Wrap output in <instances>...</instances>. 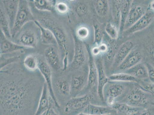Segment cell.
Masks as SVG:
<instances>
[{
	"label": "cell",
	"mask_w": 154,
	"mask_h": 115,
	"mask_svg": "<svg viewBox=\"0 0 154 115\" xmlns=\"http://www.w3.org/2000/svg\"><path fill=\"white\" fill-rule=\"evenodd\" d=\"M69 5L66 2L59 1L56 2L55 5V10L57 13L61 15H65L69 12Z\"/></svg>",
	"instance_id": "cell-37"
},
{
	"label": "cell",
	"mask_w": 154,
	"mask_h": 115,
	"mask_svg": "<svg viewBox=\"0 0 154 115\" xmlns=\"http://www.w3.org/2000/svg\"><path fill=\"white\" fill-rule=\"evenodd\" d=\"M46 62L51 69L55 71H63V63L61 54L57 46H49L44 51Z\"/></svg>",
	"instance_id": "cell-11"
},
{
	"label": "cell",
	"mask_w": 154,
	"mask_h": 115,
	"mask_svg": "<svg viewBox=\"0 0 154 115\" xmlns=\"http://www.w3.org/2000/svg\"><path fill=\"white\" fill-rule=\"evenodd\" d=\"M112 108L122 115H152L153 113L152 108L134 107L122 102H117Z\"/></svg>",
	"instance_id": "cell-12"
},
{
	"label": "cell",
	"mask_w": 154,
	"mask_h": 115,
	"mask_svg": "<svg viewBox=\"0 0 154 115\" xmlns=\"http://www.w3.org/2000/svg\"><path fill=\"white\" fill-rule=\"evenodd\" d=\"M126 82L109 81L103 90L104 101L108 106L112 107L117 100L127 92Z\"/></svg>",
	"instance_id": "cell-4"
},
{
	"label": "cell",
	"mask_w": 154,
	"mask_h": 115,
	"mask_svg": "<svg viewBox=\"0 0 154 115\" xmlns=\"http://www.w3.org/2000/svg\"><path fill=\"white\" fill-rule=\"evenodd\" d=\"M49 110V109H48ZM48 110L47 111V113H45L44 115H48Z\"/></svg>",
	"instance_id": "cell-46"
},
{
	"label": "cell",
	"mask_w": 154,
	"mask_h": 115,
	"mask_svg": "<svg viewBox=\"0 0 154 115\" xmlns=\"http://www.w3.org/2000/svg\"><path fill=\"white\" fill-rule=\"evenodd\" d=\"M74 54L69 67L71 70H76L83 66L86 61V47L83 42L74 36Z\"/></svg>",
	"instance_id": "cell-8"
},
{
	"label": "cell",
	"mask_w": 154,
	"mask_h": 115,
	"mask_svg": "<svg viewBox=\"0 0 154 115\" xmlns=\"http://www.w3.org/2000/svg\"><path fill=\"white\" fill-rule=\"evenodd\" d=\"M91 53L93 56L99 55L101 54L98 46H95L91 50Z\"/></svg>",
	"instance_id": "cell-42"
},
{
	"label": "cell",
	"mask_w": 154,
	"mask_h": 115,
	"mask_svg": "<svg viewBox=\"0 0 154 115\" xmlns=\"http://www.w3.org/2000/svg\"><path fill=\"white\" fill-rule=\"evenodd\" d=\"M93 28L94 30V44L95 46H99L102 43L103 38V33L100 26L97 23L94 24Z\"/></svg>",
	"instance_id": "cell-36"
},
{
	"label": "cell",
	"mask_w": 154,
	"mask_h": 115,
	"mask_svg": "<svg viewBox=\"0 0 154 115\" xmlns=\"http://www.w3.org/2000/svg\"><path fill=\"white\" fill-rule=\"evenodd\" d=\"M88 75L82 71H77L71 76V96H79L85 88L88 86Z\"/></svg>",
	"instance_id": "cell-10"
},
{
	"label": "cell",
	"mask_w": 154,
	"mask_h": 115,
	"mask_svg": "<svg viewBox=\"0 0 154 115\" xmlns=\"http://www.w3.org/2000/svg\"><path fill=\"white\" fill-rule=\"evenodd\" d=\"M45 114H44V115H45Z\"/></svg>",
	"instance_id": "cell-48"
},
{
	"label": "cell",
	"mask_w": 154,
	"mask_h": 115,
	"mask_svg": "<svg viewBox=\"0 0 154 115\" xmlns=\"http://www.w3.org/2000/svg\"><path fill=\"white\" fill-rule=\"evenodd\" d=\"M151 96L140 87H135L129 91L123 99L119 102H124L134 107L148 108Z\"/></svg>",
	"instance_id": "cell-6"
},
{
	"label": "cell",
	"mask_w": 154,
	"mask_h": 115,
	"mask_svg": "<svg viewBox=\"0 0 154 115\" xmlns=\"http://www.w3.org/2000/svg\"><path fill=\"white\" fill-rule=\"evenodd\" d=\"M90 35V30L86 26H79L77 29L75 36L80 40L83 42L89 37Z\"/></svg>",
	"instance_id": "cell-35"
},
{
	"label": "cell",
	"mask_w": 154,
	"mask_h": 115,
	"mask_svg": "<svg viewBox=\"0 0 154 115\" xmlns=\"http://www.w3.org/2000/svg\"><path fill=\"white\" fill-rule=\"evenodd\" d=\"M45 82L20 71L1 70V115H35Z\"/></svg>",
	"instance_id": "cell-1"
},
{
	"label": "cell",
	"mask_w": 154,
	"mask_h": 115,
	"mask_svg": "<svg viewBox=\"0 0 154 115\" xmlns=\"http://www.w3.org/2000/svg\"><path fill=\"white\" fill-rule=\"evenodd\" d=\"M35 25L34 21L25 25L13 38L15 40L14 42L26 48L35 47L40 38V31L38 26Z\"/></svg>",
	"instance_id": "cell-3"
},
{
	"label": "cell",
	"mask_w": 154,
	"mask_h": 115,
	"mask_svg": "<svg viewBox=\"0 0 154 115\" xmlns=\"http://www.w3.org/2000/svg\"><path fill=\"white\" fill-rule=\"evenodd\" d=\"M145 64L147 69L148 78L151 82L154 83V67L147 63Z\"/></svg>",
	"instance_id": "cell-40"
},
{
	"label": "cell",
	"mask_w": 154,
	"mask_h": 115,
	"mask_svg": "<svg viewBox=\"0 0 154 115\" xmlns=\"http://www.w3.org/2000/svg\"><path fill=\"white\" fill-rule=\"evenodd\" d=\"M0 53L1 55L10 54L23 51L26 48L8 39L1 30L0 36Z\"/></svg>",
	"instance_id": "cell-16"
},
{
	"label": "cell",
	"mask_w": 154,
	"mask_h": 115,
	"mask_svg": "<svg viewBox=\"0 0 154 115\" xmlns=\"http://www.w3.org/2000/svg\"><path fill=\"white\" fill-rule=\"evenodd\" d=\"M2 1V2H1V5L3 7L5 14L9 20L11 32L17 14L20 1L5 0Z\"/></svg>",
	"instance_id": "cell-17"
},
{
	"label": "cell",
	"mask_w": 154,
	"mask_h": 115,
	"mask_svg": "<svg viewBox=\"0 0 154 115\" xmlns=\"http://www.w3.org/2000/svg\"><path fill=\"white\" fill-rule=\"evenodd\" d=\"M0 11H1V12H0L1 30L3 33L7 38L11 40L12 36V35H11V29L9 22L6 14H5L3 7L1 5Z\"/></svg>",
	"instance_id": "cell-26"
},
{
	"label": "cell",
	"mask_w": 154,
	"mask_h": 115,
	"mask_svg": "<svg viewBox=\"0 0 154 115\" xmlns=\"http://www.w3.org/2000/svg\"><path fill=\"white\" fill-rule=\"evenodd\" d=\"M75 12L80 17H84L88 12V8L86 4L82 2H78L75 7Z\"/></svg>",
	"instance_id": "cell-38"
},
{
	"label": "cell",
	"mask_w": 154,
	"mask_h": 115,
	"mask_svg": "<svg viewBox=\"0 0 154 115\" xmlns=\"http://www.w3.org/2000/svg\"><path fill=\"white\" fill-rule=\"evenodd\" d=\"M50 96L47 84L45 82L35 115H44L51 107Z\"/></svg>",
	"instance_id": "cell-20"
},
{
	"label": "cell",
	"mask_w": 154,
	"mask_h": 115,
	"mask_svg": "<svg viewBox=\"0 0 154 115\" xmlns=\"http://www.w3.org/2000/svg\"><path fill=\"white\" fill-rule=\"evenodd\" d=\"M96 63L98 74L97 94L100 100L104 101L103 95V90L105 85L109 82V78L106 76L103 67V61L99 58L96 60Z\"/></svg>",
	"instance_id": "cell-18"
},
{
	"label": "cell",
	"mask_w": 154,
	"mask_h": 115,
	"mask_svg": "<svg viewBox=\"0 0 154 115\" xmlns=\"http://www.w3.org/2000/svg\"><path fill=\"white\" fill-rule=\"evenodd\" d=\"M119 30V29L115 24L112 22L108 23L105 27V31L106 33L112 39L114 40L118 38Z\"/></svg>",
	"instance_id": "cell-33"
},
{
	"label": "cell",
	"mask_w": 154,
	"mask_h": 115,
	"mask_svg": "<svg viewBox=\"0 0 154 115\" xmlns=\"http://www.w3.org/2000/svg\"><path fill=\"white\" fill-rule=\"evenodd\" d=\"M39 57L34 54L26 56L23 60L25 68L30 71H35L38 69Z\"/></svg>",
	"instance_id": "cell-30"
},
{
	"label": "cell",
	"mask_w": 154,
	"mask_h": 115,
	"mask_svg": "<svg viewBox=\"0 0 154 115\" xmlns=\"http://www.w3.org/2000/svg\"><path fill=\"white\" fill-rule=\"evenodd\" d=\"M140 87L150 95L154 96V83H145L140 84Z\"/></svg>",
	"instance_id": "cell-39"
},
{
	"label": "cell",
	"mask_w": 154,
	"mask_h": 115,
	"mask_svg": "<svg viewBox=\"0 0 154 115\" xmlns=\"http://www.w3.org/2000/svg\"><path fill=\"white\" fill-rule=\"evenodd\" d=\"M109 81L124 82H139L141 81L124 72L113 74L109 77Z\"/></svg>",
	"instance_id": "cell-29"
},
{
	"label": "cell",
	"mask_w": 154,
	"mask_h": 115,
	"mask_svg": "<svg viewBox=\"0 0 154 115\" xmlns=\"http://www.w3.org/2000/svg\"><path fill=\"white\" fill-rule=\"evenodd\" d=\"M71 76H61L58 77L53 83L54 88L61 96H71Z\"/></svg>",
	"instance_id": "cell-21"
},
{
	"label": "cell",
	"mask_w": 154,
	"mask_h": 115,
	"mask_svg": "<svg viewBox=\"0 0 154 115\" xmlns=\"http://www.w3.org/2000/svg\"><path fill=\"white\" fill-rule=\"evenodd\" d=\"M94 5L97 14L103 17L107 15L109 9L108 1L106 0H97L94 2Z\"/></svg>",
	"instance_id": "cell-31"
},
{
	"label": "cell",
	"mask_w": 154,
	"mask_h": 115,
	"mask_svg": "<svg viewBox=\"0 0 154 115\" xmlns=\"http://www.w3.org/2000/svg\"><path fill=\"white\" fill-rule=\"evenodd\" d=\"M98 46L101 54H105L108 51V46L106 43H102Z\"/></svg>",
	"instance_id": "cell-41"
},
{
	"label": "cell",
	"mask_w": 154,
	"mask_h": 115,
	"mask_svg": "<svg viewBox=\"0 0 154 115\" xmlns=\"http://www.w3.org/2000/svg\"><path fill=\"white\" fill-rule=\"evenodd\" d=\"M48 115H59L56 113L54 109L51 108V107H50L49 109Z\"/></svg>",
	"instance_id": "cell-43"
},
{
	"label": "cell",
	"mask_w": 154,
	"mask_h": 115,
	"mask_svg": "<svg viewBox=\"0 0 154 115\" xmlns=\"http://www.w3.org/2000/svg\"><path fill=\"white\" fill-rule=\"evenodd\" d=\"M20 55H17L7 57L5 55H1V70L9 64L16 62L20 59Z\"/></svg>",
	"instance_id": "cell-34"
},
{
	"label": "cell",
	"mask_w": 154,
	"mask_h": 115,
	"mask_svg": "<svg viewBox=\"0 0 154 115\" xmlns=\"http://www.w3.org/2000/svg\"><path fill=\"white\" fill-rule=\"evenodd\" d=\"M147 10L145 5L133 2L125 25L124 32L136 23Z\"/></svg>",
	"instance_id": "cell-13"
},
{
	"label": "cell",
	"mask_w": 154,
	"mask_h": 115,
	"mask_svg": "<svg viewBox=\"0 0 154 115\" xmlns=\"http://www.w3.org/2000/svg\"><path fill=\"white\" fill-rule=\"evenodd\" d=\"M34 22L40 29L42 42L43 44L49 46H55L58 47L57 40L53 32L48 29L42 26L37 20H35Z\"/></svg>",
	"instance_id": "cell-23"
},
{
	"label": "cell",
	"mask_w": 154,
	"mask_h": 115,
	"mask_svg": "<svg viewBox=\"0 0 154 115\" xmlns=\"http://www.w3.org/2000/svg\"><path fill=\"white\" fill-rule=\"evenodd\" d=\"M114 111L116 110L109 106H97L90 103L84 113L92 115H114Z\"/></svg>",
	"instance_id": "cell-24"
},
{
	"label": "cell",
	"mask_w": 154,
	"mask_h": 115,
	"mask_svg": "<svg viewBox=\"0 0 154 115\" xmlns=\"http://www.w3.org/2000/svg\"><path fill=\"white\" fill-rule=\"evenodd\" d=\"M134 47V43L131 41L126 42L122 45L115 56L113 67L118 68L125 58L132 51Z\"/></svg>",
	"instance_id": "cell-22"
},
{
	"label": "cell",
	"mask_w": 154,
	"mask_h": 115,
	"mask_svg": "<svg viewBox=\"0 0 154 115\" xmlns=\"http://www.w3.org/2000/svg\"><path fill=\"white\" fill-rule=\"evenodd\" d=\"M152 54H153V57H154V49H153V52H152Z\"/></svg>",
	"instance_id": "cell-47"
},
{
	"label": "cell",
	"mask_w": 154,
	"mask_h": 115,
	"mask_svg": "<svg viewBox=\"0 0 154 115\" xmlns=\"http://www.w3.org/2000/svg\"><path fill=\"white\" fill-rule=\"evenodd\" d=\"M33 5L38 10L42 12H52L55 10L56 1L35 0Z\"/></svg>",
	"instance_id": "cell-28"
},
{
	"label": "cell",
	"mask_w": 154,
	"mask_h": 115,
	"mask_svg": "<svg viewBox=\"0 0 154 115\" xmlns=\"http://www.w3.org/2000/svg\"><path fill=\"white\" fill-rule=\"evenodd\" d=\"M142 58L140 52L138 50H132L117 68L119 70L124 72L139 64Z\"/></svg>",
	"instance_id": "cell-19"
},
{
	"label": "cell",
	"mask_w": 154,
	"mask_h": 115,
	"mask_svg": "<svg viewBox=\"0 0 154 115\" xmlns=\"http://www.w3.org/2000/svg\"><path fill=\"white\" fill-rule=\"evenodd\" d=\"M123 1H114L113 2L112 13L113 17L116 23L119 24L120 26V9Z\"/></svg>",
	"instance_id": "cell-32"
},
{
	"label": "cell",
	"mask_w": 154,
	"mask_h": 115,
	"mask_svg": "<svg viewBox=\"0 0 154 115\" xmlns=\"http://www.w3.org/2000/svg\"><path fill=\"white\" fill-rule=\"evenodd\" d=\"M133 1L130 0L123 1L120 9V17L119 31L124 32V27L129 12L131 9Z\"/></svg>",
	"instance_id": "cell-27"
},
{
	"label": "cell",
	"mask_w": 154,
	"mask_h": 115,
	"mask_svg": "<svg viewBox=\"0 0 154 115\" xmlns=\"http://www.w3.org/2000/svg\"><path fill=\"white\" fill-rule=\"evenodd\" d=\"M78 115H92L88 114V113H79V114Z\"/></svg>",
	"instance_id": "cell-45"
},
{
	"label": "cell",
	"mask_w": 154,
	"mask_h": 115,
	"mask_svg": "<svg viewBox=\"0 0 154 115\" xmlns=\"http://www.w3.org/2000/svg\"><path fill=\"white\" fill-rule=\"evenodd\" d=\"M35 20L27 1H20L19 9L14 24L11 30L13 39L26 23Z\"/></svg>",
	"instance_id": "cell-5"
},
{
	"label": "cell",
	"mask_w": 154,
	"mask_h": 115,
	"mask_svg": "<svg viewBox=\"0 0 154 115\" xmlns=\"http://www.w3.org/2000/svg\"><path fill=\"white\" fill-rule=\"evenodd\" d=\"M87 47L88 52L89 55V71L88 75V83L87 88L89 90L97 89L98 86V74L96 63L94 60L93 56L91 53V50Z\"/></svg>",
	"instance_id": "cell-15"
},
{
	"label": "cell",
	"mask_w": 154,
	"mask_h": 115,
	"mask_svg": "<svg viewBox=\"0 0 154 115\" xmlns=\"http://www.w3.org/2000/svg\"><path fill=\"white\" fill-rule=\"evenodd\" d=\"M42 26L48 29L54 33L58 43L59 50L62 58L63 69L65 71L68 68V55L69 49V40L68 32L62 24L54 17L46 13L39 15V20Z\"/></svg>",
	"instance_id": "cell-2"
},
{
	"label": "cell",
	"mask_w": 154,
	"mask_h": 115,
	"mask_svg": "<svg viewBox=\"0 0 154 115\" xmlns=\"http://www.w3.org/2000/svg\"><path fill=\"white\" fill-rule=\"evenodd\" d=\"M38 70L44 78L45 83L47 84L53 103L57 108H60V105L59 104L53 88L51 69L45 60L39 57Z\"/></svg>",
	"instance_id": "cell-9"
},
{
	"label": "cell",
	"mask_w": 154,
	"mask_h": 115,
	"mask_svg": "<svg viewBox=\"0 0 154 115\" xmlns=\"http://www.w3.org/2000/svg\"><path fill=\"white\" fill-rule=\"evenodd\" d=\"M154 20V12L148 9L143 16L128 30L125 31L129 35L143 30L149 26Z\"/></svg>",
	"instance_id": "cell-14"
},
{
	"label": "cell",
	"mask_w": 154,
	"mask_h": 115,
	"mask_svg": "<svg viewBox=\"0 0 154 115\" xmlns=\"http://www.w3.org/2000/svg\"><path fill=\"white\" fill-rule=\"evenodd\" d=\"M124 73L129 74L140 80L148 78L147 69L145 64L143 63H139Z\"/></svg>",
	"instance_id": "cell-25"
},
{
	"label": "cell",
	"mask_w": 154,
	"mask_h": 115,
	"mask_svg": "<svg viewBox=\"0 0 154 115\" xmlns=\"http://www.w3.org/2000/svg\"><path fill=\"white\" fill-rule=\"evenodd\" d=\"M149 9L154 12V1H152L149 5Z\"/></svg>",
	"instance_id": "cell-44"
},
{
	"label": "cell",
	"mask_w": 154,
	"mask_h": 115,
	"mask_svg": "<svg viewBox=\"0 0 154 115\" xmlns=\"http://www.w3.org/2000/svg\"><path fill=\"white\" fill-rule=\"evenodd\" d=\"M93 99L94 96L91 94L71 98L66 103L64 113L66 115H78L84 113Z\"/></svg>",
	"instance_id": "cell-7"
}]
</instances>
